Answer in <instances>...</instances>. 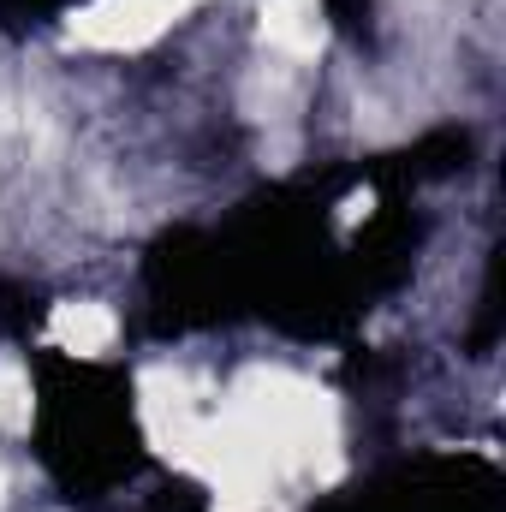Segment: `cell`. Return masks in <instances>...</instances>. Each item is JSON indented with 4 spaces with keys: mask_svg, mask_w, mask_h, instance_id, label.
<instances>
[{
    "mask_svg": "<svg viewBox=\"0 0 506 512\" xmlns=\"http://www.w3.org/2000/svg\"><path fill=\"white\" fill-rule=\"evenodd\" d=\"M143 429H149V441H155L167 459L203 471L209 417L197 411V399H191V382H185V376H173V370H149V376H143Z\"/></svg>",
    "mask_w": 506,
    "mask_h": 512,
    "instance_id": "obj_1",
    "label": "cell"
},
{
    "mask_svg": "<svg viewBox=\"0 0 506 512\" xmlns=\"http://www.w3.org/2000/svg\"><path fill=\"white\" fill-rule=\"evenodd\" d=\"M185 6L197 0H90L84 12H72V42L84 48H108V54H131V48H149Z\"/></svg>",
    "mask_w": 506,
    "mask_h": 512,
    "instance_id": "obj_2",
    "label": "cell"
},
{
    "mask_svg": "<svg viewBox=\"0 0 506 512\" xmlns=\"http://www.w3.org/2000/svg\"><path fill=\"white\" fill-rule=\"evenodd\" d=\"M114 334H120L114 310H108V304H90V298H66V304H54V316H48V340H54L60 352H72V358H102V352L114 346Z\"/></svg>",
    "mask_w": 506,
    "mask_h": 512,
    "instance_id": "obj_3",
    "label": "cell"
},
{
    "mask_svg": "<svg viewBox=\"0 0 506 512\" xmlns=\"http://www.w3.org/2000/svg\"><path fill=\"white\" fill-rule=\"evenodd\" d=\"M262 42L280 48L286 60L322 54V42H328V30H322V0H262Z\"/></svg>",
    "mask_w": 506,
    "mask_h": 512,
    "instance_id": "obj_4",
    "label": "cell"
},
{
    "mask_svg": "<svg viewBox=\"0 0 506 512\" xmlns=\"http://www.w3.org/2000/svg\"><path fill=\"white\" fill-rule=\"evenodd\" d=\"M30 429V376L18 358H0V435Z\"/></svg>",
    "mask_w": 506,
    "mask_h": 512,
    "instance_id": "obj_5",
    "label": "cell"
},
{
    "mask_svg": "<svg viewBox=\"0 0 506 512\" xmlns=\"http://www.w3.org/2000/svg\"><path fill=\"white\" fill-rule=\"evenodd\" d=\"M0 501H6V477H0Z\"/></svg>",
    "mask_w": 506,
    "mask_h": 512,
    "instance_id": "obj_6",
    "label": "cell"
}]
</instances>
